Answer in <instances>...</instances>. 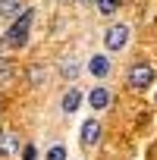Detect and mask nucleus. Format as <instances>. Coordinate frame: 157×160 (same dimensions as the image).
<instances>
[{
    "label": "nucleus",
    "mask_w": 157,
    "mask_h": 160,
    "mask_svg": "<svg viewBox=\"0 0 157 160\" xmlns=\"http://www.w3.org/2000/svg\"><path fill=\"white\" fill-rule=\"evenodd\" d=\"M10 78H13V66L10 63H0V85H7Z\"/></svg>",
    "instance_id": "nucleus-13"
},
{
    "label": "nucleus",
    "mask_w": 157,
    "mask_h": 160,
    "mask_svg": "<svg viewBox=\"0 0 157 160\" xmlns=\"http://www.w3.org/2000/svg\"><path fill=\"white\" fill-rule=\"evenodd\" d=\"M82 3H85V7H91V3H98V0H82Z\"/></svg>",
    "instance_id": "nucleus-16"
},
{
    "label": "nucleus",
    "mask_w": 157,
    "mask_h": 160,
    "mask_svg": "<svg viewBox=\"0 0 157 160\" xmlns=\"http://www.w3.org/2000/svg\"><path fill=\"white\" fill-rule=\"evenodd\" d=\"M98 141H101V122H98V119H88V122L82 126V144L91 148V144H98Z\"/></svg>",
    "instance_id": "nucleus-4"
},
{
    "label": "nucleus",
    "mask_w": 157,
    "mask_h": 160,
    "mask_svg": "<svg viewBox=\"0 0 157 160\" xmlns=\"http://www.w3.org/2000/svg\"><path fill=\"white\" fill-rule=\"evenodd\" d=\"M47 160H66V151L63 148H50L47 151Z\"/></svg>",
    "instance_id": "nucleus-14"
},
{
    "label": "nucleus",
    "mask_w": 157,
    "mask_h": 160,
    "mask_svg": "<svg viewBox=\"0 0 157 160\" xmlns=\"http://www.w3.org/2000/svg\"><path fill=\"white\" fill-rule=\"evenodd\" d=\"M88 104H91L94 110H104V107L110 104V94H107V88H94V91L88 94Z\"/></svg>",
    "instance_id": "nucleus-7"
},
{
    "label": "nucleus",
    "mask_w": 157,
    "mask_h": 160,
    "mask_svg": "<svg viewBox=\"0 0 157 160\" xmlns=\"http://www.w3.org/2000/svg\"><path fill=\"white\" fill-rule=\"evenodd\" d=\"M16 151H19L16 138H13L10 132H0V157H7V154H16Z\"/></svg>",
    "instance_id": "nucleus-8"
},
{
    "label": "nucleus",
    "mask_w": 157,
    "mask_h": 160,
    "mask_svg": "<svg viewBox=\"0 0 157 160\" xmlns=\"http://www.w3.org/2000/svg\"><path fill=\"white\" fill-rule=\"evenodd\" d=\"M28 25H32V10H25L22 19L7 32V44H10V47H22V44L28 41Z\"/></svg>",
    "instance_id": "nucleus-2"
},
{
    "label": "nucleus",
    "mask_w": 157,
    "mask_h": 160,
    "mask_svg": "<svg viewBox=\"0 0 157 160\" xmlns=\"http://www.w3.org/2000/svg\"><path fill=\"white\" fill-rule=\"evenodd\" d=\"M41 78H44V69H41V66H32V69H28V82H32V85H41Z\"/></svg>",
    "instance_id": "nucleus-12"
},
{
    "label": "nucleus",
    "mask_w": 157,
    "mask_h": 160,
    "mask_svg": "<svg viewBox=\"0 0 157 160\" xmlns=\"http://www.w3.org/2000/svg\"><path fill=\"white\" fill-rule=\"evenodd\" d=\"M25 160H35V148H25Z\"/></svg>",
    "instance_id": "nucleus-15"
},
{
    "label": "nucleus",
    "mask_w": 157,
    "mask_h": 160,
    "mask_svg": "<svg viewBox=\"0 0 157 160\" xmlns=\"http://www.w3.org/2000/svg\"><path fill=\"white\" fill-rule=\"evenodd\" d=\"M78 101H82V94H78L75 88H69V91L63 94V110H66V113H72V110L78 107Z\"/></svg>",
    "instance_id": "nucleus-9"
},
{
    "label": "nucleus",
    "mask_w": 157,
    "mask_h": 160,
    "mask_svg": "<svg viewBox=\"0 0 157 160\" xmlns=\"http://www.w3.org/2000/svg\"><path fill=\"white\" fill-rule=\"evenodd\" d=\"M22 10V0H0V16L3 19H16Z\"/></svg>",
    "instance_id": "nucleus-6"
},
{
    "label": "nucleus",
    "mask_w": 157,
    "mask_h": 160,
    "mask_svg": "<svg viewBox=\"0 0 157 160\" xmlns=\"http://www.w3.org/2000/svg\"><path fill=\"white\" fill-rule=\"evenodd\" d=\"M126 41H129V28H126V25H110V28H107V35H104L107 50H123V47H126Z\"/></svg>",
    "instance_id": "nucleus-3"
},
{
    "label": "nucleus",
    "mask_w": 157,
    "mask_h": 160,
    "mask_svg": "<svg viewBox=\"0 0 157 160\" xmlns=\"http://www.w3.org/2000/svg\"><path fill=\"white\" fill-rule=\"evenodd\" d=\"M119 10V0H98V13L101 16H113Z\"/></svg>",
    "instance_id": "nucleus-11"
},
{
    "label": "nucleus",
    "mask_w": 157,
    "mask_h": 160,
    "mask_svg": "<svg viewBox=\"0 0 157 160\" xmlns=\"http://www.w3.org/2000/svg\"><path fill=\"white\" fill-rule=\"evenodd\" d=\"M154 75H157V69H154L151 63H135V66L129 69V85H132L135 91H144V88L154 82Z\"/></svg>",
    "instance_id": "nucleus-1"
},
{
    "label": "nucleus",
    "mask_w": 157,
    "mask_h": 160,
    "mask_svg": "<svg viewBox=\"0 0 157 160\" xmlns=\"http://www.w3.org/2000/svg\"><path fill=\"white\" fill-rule=\"evenodd\" d=\"M60 72H63L66 78H75V75H78V63H75L72 57H66V60L60 63Z\"/></svg>",
    "instance_id": "nucleus-10"
},
{
    "label": "nucleus",
    "mask_w": 157,
    "mask_h": 160,
    "mask_svg": "<svg viewBox=\"0 0 157 160\" xmlns=\"http://www.w3.org/2000/svg\"><path fill=\"white\" fill-rule=\"evenodd\" d=\"M88 72H91V75H98V78H104V75L110 72V60H107V57H101V53H98V57H91Z\"/></svg>",
    "instance_id": "nucleus-5"
}]
</instances>
